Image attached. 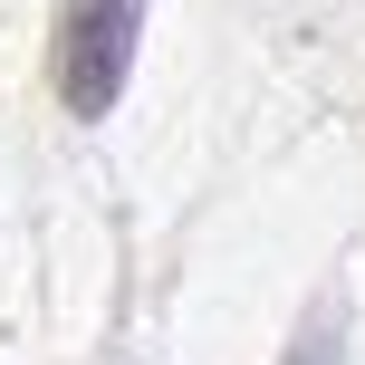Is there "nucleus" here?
I'll return each mask as SVG.
<instances>
[{"label":"nucleus","mask_w":365,"mask_h":365,"mask_svg":"<svg viewBox=\"0 0 365 365\" xmlns=\"http://www.w3.org/2000/svg\"><path fill=\"white\" fill-rule=\"evenodd\" d=\"M145 0H58V96L68 115H106L125 96Z\"/></svg>","instance_id":"nucleus-1"},{"label":"nucleus","mask_w":365,"mask_h":365,"mask_svg":"<svg viewBox=\"0 0 365 365\" xmlns=\"http://www.w3.org/2000/svg\"><path fill=\"white\" fill-rule=\"evenodd\" d=\"M289 365H336V336H327V327H317V336H298V356H289Z\"/></svg>","instance_id":"nucleus-2"}]
</instances>
